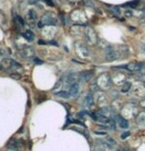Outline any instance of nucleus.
Returning a JSON list of instances; mask_svg holds the SVG:
<instances>
[{"label":"nucleus","instance_id":"1","mask_svg":"<svg viewBox=\"0 0 145 151\" xmlns=\"http://www.w3.org/2000/svg\"><path fill=\"white\" fill-rule=\"evenodd\" d=\"M57 24V19L53 15L52 13L47 12L45 13L44 16L42 17V19L38 22V27L39 29L44 28L45 26H53V25Z\"/></svg>","mask_w":145,"mask_h":151},{"label":"nucleus","instance_id":"2","mask_svg":"<svg viewBox=\"0 0 145 151\" xmlns=\"http://www.w3.org/2000/svg\"><path fill=\"white\" fill-rule=\"evenodd\" d=\"M112 77L108 73H102L98 76L96 80V84L102 90H108L112 85Z\"/></svg>","mask_w":145,"mask_h":151},{"label":"nucleus","instance_id":"3","mask_svg":"<svg viewBox=\"0 0 145 151\" xmlns=\"http://www.w3.org/2000/svg\"><path fill=\"white\" fill-rule=\"evenodd\" d=\"M11 63H12V59L9 58L4 50L0 48V70L10 71Z\"/></svg>","mask_w":145,"mask_h":151},{"label":"nucleus","instance_id":"4","mask_svg":"<svg viewBox=\"0 0 145 151\" xmlns=\"http://www.w3.org/2000/svg\"><path fill=\"white\" fill-rule=\"evenodd\" d=\"M75 50L77 55L82 58H90V52L88 47L82 42H76L75 44Z\"/></svg>","mask_w":145,"mask_h":151},{"label":"nucleus","instance_id":"5","mask_svg":"<svg viewBox=\"0 0 145 151\" xmlns=\"http://www.w3.org/2000/svg\"><path fill=\"white\" fill-rule=\"evenodd\" d=\"M85 37H86V41L88 42V44L90 45H95L97 42V35L91 27H88L85 30Z\"/></svg>","mask_w":145,"mask_h":151},{"label":"nucleus","instance_id":"6","mask_svg":"<svg viewBox=\"0 0 145 151\" xmlns=\"http://www.w3.org/2000/svg\"><path fill=\"white\" fill-rule=\"evenodd\" d=\"M22 55L24 56L26 59H34L35 58V50H34L33 47H30V45H24L21 50Z\"/></svg>","mask_w":145,"mask_h":151},{"label":"nucleus","instance_id":"7","mask_svg":"<svg viewBox=\"0 0 145 151\" xmlns=\"http://www.w3.org/2000/svg\"><path fill=\"white\" fill-rule=\"evenodd\" d=\"M132 94L139 98H145V84L139 83L132 88Z\"/></svg>","mask_w":145,"mask_h":151},{"label":"nucleus","instance_id":"8","mask_svg":"<svg viewBox=\"0 0 145 151\" xmlns=\"http://www.w3.org/2000/svg\"><path fill=\"white\" fill-rule=\"evenodd\" d=\"M26 20H27V23L30 27H35L37 22H38V16H37L36 12L34 10H30L29 12L27 13V16H26Z\"/></svg>","mask_w":145,"mask_h":151},{"label":"nucleus","instance_id":"9","mask_svg":"<svg viewBox=\"0 0 145 151\" xmlns=\"http://www.w3.org/2000/svg\"><path fill=\"white\" fill-rule=\"evenodd\" d=\"M126 75H124L123 73H121V72H118V73H115L113 75V77H112V81L115 83L116 85H123L124 84V82H126Z\"/></svg>","mask_w":145,"mask_h":151},{"label":"nucleus","instance_id":"10","mask_svg":"<svg viewBox=\"0 0 145 151\" xmlns=\"http://www.w3.org/2000/svg\"><path fill=\"white\" fill-rule=\"evenodd\" d=\"M105 53H106V58H107L108 61L116 60V58H118L116 50H113V47H111V45H108V47H106V50H105Z\"/></svg>","mask_w":145,"mask_h":151},{"label":"nucleus","instance_id":"11","mask_svg":"<svg viewBox=\"0 0 145 151\" xmlns=\"http://www.w3.org/2000/svg\"><path fill=\"white\" fill-rule=\"evenodd\" d=\"M94 74V71L93 70H85V71H82V72L79 74V80L82 81V82H88L92 78Z\"/></svg>","mask_w":145,"mask_h":151},{"label":"nucleus","instance_id":"12","mask_svg":"<svg viewBox=\"0 0 145 151\" xmlns=\"http://www.w3.org/2000/svg\"><path fill=\"white\" fill-rule=\"evenodd\" d=\"M142 68V63L137 61H131L126 65V69L130 72H137Z\"/></svg>","mask_w":145,"mask_h":151},{"label":"nucleus","instance_id":"13","mask_svg":"<svg viewBox=\"0 0 145 151\" xmlns=\"http://www.w3.org/2000/svg\"><path fill=\"white\" fill-rule=\"evenodd\" d=\"M23 72V68L22 65L17 62L16 60H12V63H11V68H10V73H20L22 74Z\"/></svg>","mask_w":145,"mask_h":151},{"label":"nucleus","instance_id":"14","mask_svg":"<svg viewBox=\"0 0 145 151\" xmlns=\"http://www.w3.org/2000/svg\"><path fill=\"white\" fill-rule=\"evenodd\" d=\"M14 23H15V26L17 28V30H23V28L25 26V21L21 16L16 15L14 18Z\"/></svg>","mask_w":145,"mask_h":151},{"label":"nucleus","instance_id":"15","mask_svg":"<svg viewBox=\"0 0 145 151\" xmlns=\"http://www.w3.org/2000/svg\"><path fill=\"white\" fill-rule=\"evenodd\" d=\"M53 94H55V96H57L58 98H62V99H69L70 97H72L68 90H60V91H58V92H55Z\"/></svg>","mask_w":145,"mask_h":151},{"label":"nucleus","instance_id":"16","mask_svg":"<svg viewBox=\"0 0 145 151\" xmlns=\"http://www.w3.org/2000/svg\"><path fill=\"white\" fill-rule=\"evenodd\" d=\"M118 124L121 129H127L128 127V121L123 116H118Z\"/></svg>","mask_w":145,"mask_h":151},{"label":"nucleus","instance_id":"17","mask_svg":"<svg viewBox=\"0 0 145 151\" xmlns=\"http://www.w3.org/2000/svg\"><path fill=\"white\" fill-rule=\"evenodd\" d=\"M135 121L138 125L145 124V112H140L137 114V116H135Z\"/></svg>","mask_w":145,"mask_h":151},{"label":"nucleus","instance_id":"18","mask_svg":"<svg viewBox=\"0 0 145 151\" xmlns=\"http://www.w3.org/2000/svg\"><path fill=\"white\" fill-rule=\"evenodd\" d=\"M79 89H80V87H79V84H78V82H76V83L73 84L72 86L70 87V89H69V92L71 94V96H72V97L77 96L78 93H79Z\"/></svg>","mask_w":145,"mask_h":151},{"label":"nucleus","instance_id":"19","mask_svg":"<svg viewBox=\"0 0 145 151\" xmlns=\"http://www.w3.org/2000/svg\"><path fill=\"white\" fill-rule=\"evenodd\" d=\"M23 37H24L28 42H32V41H34V39H35V34H34L31 30H27V31H25L24 34H23Z\"/></svg>","mask_w":145,"mask_h":151},{"label":"nucleus","instance_id":"20","mask_svg":"<svg viewBox=\"0 0 145 151\" xmlns=\"http://www.w3.org/2000/svg\"><path fill=\"white\" fill-rule=\"evenodd\" d=\"M96 101L98 104H102L106 101V96L103 92H97L96 93Z\"/></svg>","mask_w":145,"mask_h":151},{"label":"nucleus","instance_id":"21","mask_svg":"<svg viewBox=\"0 0 145 151\" xmlns=\"http://www.w3.org/2000/svg\"><path fill=\"white\" fill-rule=\"evenodd\" d=\"M98 113L103 116H108V118H110L111 115H112V110H111V108H109V107H104V108H102Z\"/></svg>","mask_w":145,"mask_h":151},{"label":"nucleus","instance_id":"22","mask_svg":"<svg viewBox=\"0 0 145 151\" xmlns=\"http://www.w3.org/2000/svg\"><path fill=\"white\" fill-rule=\"evenodd\" d=\"M131 87H132V83L130 81H126L124 84L121 86V92L123 93H126L128 92L129 90H131Z\"/></svg>","mask_w":145,"mask_h":151},{"label":"nucleus","instance_id":"23","mask_svg":"<svg viewBox=\"0 0 145 151\" xmlns=\"http://www.w3.org/2000/svg\"><path fill=\"white\" fill-rule=\"evenodd\" d=\"M85 104H86L87 107H92L94 105V98L92 96V94H88L86 97V100H85Z\"/></svg>","mask_w":145,"mask_h":151},{"label":"nucleus","instance_id":"24","mask_svg":"<svg viewBox=\"0 0 145 151\" xmlns=\"http://www.w3.org/2000/svg\"><path fill=\"white\" fill-rule=\"evenodd\" d=\"M109 8H110L111 12H112L113 15L118 16L119 14H121V10H119V8L118 6H110Z\"/></svg>","mask_w":145,"mask_h":151},{"label":"nucleus","instance_id":"25","mask_svg":"<svg viewBox=\"0 0 145 151\" xmlns=\"http://www.w3.org/2000/svg\"><path fill=\"white\" fill-rule=\"evenodd\" d=\"M105 140H106L108 143H109L111 146H115V145H116V141L115 140V139H113V137H111V136H107L106 138H105Z\"/></svg>","mask_w":145,"mask_h":151},{"label":"nucleus","instance_id":"26","mask_svg":"<svg viewBox=\"0 0 145 151\" xmlns=\"http://www.w3.org/2000/svg\"><path fill=\"white\" fill-rule=\"evenodd\" d=\"M138 2H139V0H134V1H131V2H129V3H127L126 5L129 7H136L138 5Z\"/></svg>","mask_w":145,"mask_h":151},{"label":"nucleus","instance_id":"27","mask_svg":"<svg viewBox=\"0 0 145 151\" xmlns=\"http://www.w3.org/2000/svg\"><path fill=\"white\" fill-rule=\"evenodd\" d=\"M10 76L12 78H14V79H20L22 77V74H20V73H11Z\"/></svg>","mask_w":145,"mask_h":151},{"label":"nucleus","instance_id":"28","mask_svg":"<svg viewBox=\"0 0 145 151\" xmlns=\"http://www.w3.org/2000/svg\"><path fill=\"white\" fill-rule=\"evenodd\" d=\"M45 1L48 6H55V3L52 2V0H45Z\"/></svg>","mask_w":145,"mask_h":151},{"label":"nucleus","instance_id":"29","mask_svg":"<svg viewBox=\"0 0 145 151\" xmlns=\"http://www.w3.org/2000/svg\"><path fill=\"white\" fill-rule=\"evenodd\" d=\"M129 134H130V132H124V133H123V134H121V138L123 139H126L127 136H129Z\"/></svg>","mask_w":145,"mask_h":151},{"label":"nucleus","instance_id":"30","mask_svg":"<svg viewBox=\"0 0 145 151\" xmlns=\"http://www.w3.org/2000/svg\"><path fill=\"white\" fill-rule=\"evenodd\" d=\"M126 17H131V16H132V12H131L130 10H126Z\"/></svg>","mask_w":145,"mask_h":151},{"label":"nucleus","instance_id":"31","mask_svg":"<svg viewBox=\"0 0 145 151\" xmlns=\"http://www.w3.org/2000/svg\"><path fill=\"white\" fill-rule=\"evenodd\" d=\"M140 106L141 107H143V108H145V98H143L140 101Z\"/></svg>","mask_w":145,"mask_h":151},{"label":"nucleus","instance_id":"32","mask_svg":"<svg viewBox=\"0 0 145 151\" xmlns=\"http://www.w3.org/2000/svg\"><path fill=\"white\" fill-rule=\"evenodd\" d=\"M35 61H36V63H39V64L42 63V61H41V60H39V59H35Z\"/></svg>","mask_w":145,"mask_h":151},{"label":"nucleus","instance_id":"33","mask_svg":"<svg viewBox=\"0 0 145 151\" xmlns=\"http://www.w3.org/2000/svg\"><path fill=\"white\" fill-rule=\"evenodd\" d=\"M67 1H70V2H75V1H78V0H67Z\"/></svg>","mask_w":145,"mask_h":151},{"label":"nucleus","instance_id":"34","mask_svg":"<svg viewBox=\"0 0 145 151\" xmlns=\"http://www.w3.org/2000/svg\"><path fill=\"white\" fill-rule=\"evenodd\" d=\"M118 151H126V149H119V150H118Z\"/></svg>","mask_w":145,"mask_h":151}]
</instances>
